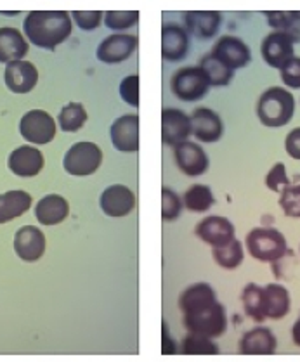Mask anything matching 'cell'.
Wrapping results in <instances>:
<instances>
[{
    "mask_svg": "<svg viewBox=\"0 0 300 362\" xmlns=\"http://www.w3.org/2000/svg\"><path fill=\"white\" fill-rule=\"evenodd\" d=\"M174 160L177 168L188 177H202L210 167V160L205 149L191 141H184L175 146Z\"/></svg>",
    "mask_w": 300,
    "mask_h": 362,
    "instance_id": "5bb4252c",
    "label": "cell"
},
{
    "mask_svg": "<svg viewBox=\"0 0 300 362\" xmlns=\"http://www.w3.org/2000/svg\"><path fill=\"white\" fill-rule=\"evenodd\" d=\"M57 132V123L47 111L30 110L19 120V134L26 142L44 146L54 141Z\"/></svg>",
    "mask_w": 300,
    "mask_h": 362,
    "instance_id": "52a82bcc",
    "label": "cell"
},
{
    "mask_svg": "<svg viewBox=\"0 0 300 362\" xmlns=\"http://www.w3.org/2000/svg\"><path fill=\"white\" fill-rule=\"evenodd\" d=\"M71 30V16L67 11H30L23 21L26 40L45 51H54L67 42Z\"/></svg>",
    "mask_w": 300,
    "mask_h": 362,
    "instance_id": "6da1fadb",
    "label": "cell"
},
{
    "mask_svg": "<svg viewBox=\"0 0 300 362\" xmlns=\"http://www.w3.org/2000/svg\"><path fill=\"white\" fill-rule=\"evenodd\" d=\"M180 354L184 356H215L219 354V346L214 344L212 338L190 333L180 341Z\"/></svg>",
    "mask_w": 300,
    "mask_h": 362,
    "instance_id": "d6a6232c",
    "label": "cell"
},
{
    "mask_svg": "<svg viewBox=\"0 0 300 362\" xmlns=\"http://www.w3.org/2000/svg\"><path fill=\"white\" fill-rule=\"evenodd\" d=\"M184 326L190 333L202 334L207 338H219L228 329V315L222 303L215 302L205 303L184 312Z\"/></svg>",
    "mask_w": 300,
    "mask_h": 362,
    "instance_id": "3957f363",
    "label": "cell"
},
{
    "mask_svg": "<svg viewBox=\"0 0 300 362\" xmlns=\"http://www.w3.org/2000/svg\"><path fill=\"white\" fill-rule=\"evenodd\" d=\"M183 198L171 187H161V218L165 222H174L183 214Z\"/></svg>",
    "mask_w": 300,
    "mask_h": 362,
    "instance_id": "e575fe53",
    "label": "cell"
},
{
    "mask_svg": "<svg viewBox=\"0 0 300 362\" xmlns=\"http://www.w3.org/2000/svg\"><path fill=\"white\" fill-rule=\"evenodd\" d=\"M191 134L205 144H214L224 136V122L210 107H196L191 115Z\"/></svg>",
    "mask_w": 300,
    "mask_h": 362,
    "instance_id": "2e32d148",
    "label": "cell"
},
{
    "mask_svg": "<svg viewBox=\"0 0 300 362\" xmlns=\"http://www.w3.org/2000/svg\"><path fill=\"white\" fill-rule=\"evenodd\" d=\"M217 296H215L214 288L207 283H196L191 284L190 288L183 291V295L179 296V309L184 312L196 309V307H202L205 303L215 302Z\"/></svg>",
    "mask_w": 300,
    "mask_h": 362,
    "instance_id": "83f0119b",
    "label": "cell"
},
{
    "mask_svg": "<svg viewBox=\"0 0 300 362\" xmlns=\"http://www.w3.org/2000/svg\"><path fill=\"white\" fill-rule=\"evenodd\" d=\"M122 101L129 104L132 107H139V76L129 75L125 76L118 87Z\"/></svg>",
    "mask_w": 300,
    "mask_h": 362,
    "instance_id": "f35d334b",
    "label": "cell"
},
{
    "mask_svg": "<svg viewBox=\"0 0 300 362\" xmlns=\"http://www.w3.org/2000/svg\"><path fill=\"white\" fill-rule=\"evenodd\" d=\"M279 76L288 88H300V57L294 56L279 68Z\"/></svg>",
    "mask_w": 300,
    "mask_h": 362,
    "instance_id": "60d3db41",
    "label": "cell"
},
{
    "mask_svg": "<svg viewBox=\"0 0 300 362\" xmlns=\"http://www.w3.org/2000/svg\"><path fill=\"white\" fill-rule=\"evenodd\" d=\"M171 90L180 101L195 103L209 94L210 82L200 66H184L172 75Z\"/></svg>",
    "mask_w": 300,
    "mask_h": 362,
    "instance_id": "5b68a950",
    "label": "cell"
},
{
    "mask_svg": "<svg viewBox=\"0 0 300 362\" xmlns=\"http://www.w3.org/2000/svg\"><path fill=\"white\" fill-rule=\"evenodd\" d=\"M136 203L137 199L134 191L124 184H113V186L106 187L99 198V206H101L103 214L111 218H122L130 215L136 208Z\"/></svg>",
    "mask_w": 300,
    "mask_h": 362,
    "instance_id": "4fadbf2b",
    "label": "cell"
},
{
    "mask_svg": "<svg viewBox=\"0 0 300 362\" xmlns=\"http://www.w3.org/2000/svg\"><path fill=\"white\" fill-rule=\"evenodd\" d=\"M103 165V151L96 142L82 141L73 144L63 158V168L73 177H88Z\"/></svg>",
    "mask_w": 300,
    "mask_h": 362,
    "instance_id": "8992f818",
    "label": "cell"
},
{
    "mask_svg": "<svg viewBox=\"0 0 300 362\" xmlns=\"http://www.w3.org/2000/svg\"><path fill=\"white\" fill-rule=\"evenodd\" d=\"M184 206L193 214H205L214 206V192L205 184H193L183 196Z\"/></svg>",
    "mask_w": 300,
    "mask_h": 362,
    "instance_id": "f1b7e54d",
    "label": "cell"
},
{
    "mask_svg": "<svg viewBox=\"0 0 300 362\" xmlns=\"http://www.w3.org/2000/svg\"><path fill=\"white\" fill-rule=\"evenodd\" d=\"M190 51V37L179 25L168 23L161 28V56L165 61L179 63L188 56Z\"/></svg>",
    "mask_w": 300,
    "mask_h": 362,
    "instance_id": "ffe728a7",
    "label": "cell"
},
{
    "mask_svg": "<svg viewBox=\"0 0 300 362\" xmlns=\"http://www.w3.org/2000/svg\"><path fill=\"white\" fill-rule=\"evenodd\" d=\"M45 158L44 153L35 146H19L11 153L7 158V168L21 179H30V177H37L38 173L44 170Z\"/></svg>",
    "mask_w": 300,
    "mask_h": 362,
    "instance_id": "9a60e30c",
    "label": "cell"
},
{
    "mask_svg": "<svg viewBox=\"0 0 300 362\" xmlns=\"http://www.w3.org/2000/svg\"><path fill=\"white\" fill-rule=\"evenodd\" d=\"M30 51V42L19 30L4 26L0 28V63H13L25 59Z\"/></svg>",
    "mask_w": 300,
    "mask_h": 362,
    "instance_id": "cb8c5ba5",
    "label": "cell"
},
{
    "mask_svg": "<svg viewBox=\"0 0 300 362\" xmlns=\"http://www.w3.org/2000/svg\"><path fill=\"white\" fill-rule=\"evenodd\" d=\"M257 118L264 127L279 129L292 122L295 115V98L283 87H269L257 101Z\"/></svg>",
    "mask_w": 300,
    "mask_h": 362,
    "instance_id": "7a4b0ae2",
    "label": "cell"
},
{
    "mask_svg": "<svg viewBox=\"0 0 300 362\" xmlns=\"http://www.w3.org/2000/svg\"><path fill=\"white\" fill-rule=\"evenodd\" d=\"M200 68L205 71L207 78H209L210 87H226L229 86L231 80H233L234 71L231 68L222 64L221 61L215 59L212 54L205 56L200 63Z\"/></svg>",
    "mask_w": 300,
    "mask_h": 362,
    "instance_id": "1f68e13d",
    "label": "cell"
},
{
    "mask_svg": "<svg viewBox=\"0 0 300 362\" xmlns=\"http://www.w3.org/2000/svg\"><path fill=\"white\" fill-rule=\"evenodd\" d=\"M163 354H175L177 352V346L174 341L171 340V334H168V328L167 325L163 322V349H161Z\"/></svg>",
    "mask_w": 300,
    "mask_h": 362,
    "instance_id": "7bdbcfd3",
    "label": "cell"
},
{
    "mask_svg": "<svg viewBox=\"0 0 300 362\" xmlns=\"http://www.w3.org/2000/svg\"><path fill=\"white\" fill-rule=\"evenodd\" d=\"M265 186H267L269 191L279 192V194H282L283 189H287L290 186L287 167H284V163H282V161L272 165L271 170L267 172V175H265Z\"/></svg>",
    "mask_w": 300,
    "mask_h": 362,
    "instance_id": "74e56055",
    "label": "cell"
},
{
    "mask_svg": "<svg viewBox=\"0 0 300 362\" xmlns=\"http://www.w3.org/2000/svg\"><path fill=\"white\" fill-rule=\"evenodd\" d=\"M276 349H278L276 337L264 326L247 331L240 340V354L243 356H272Z\"/></svg>",
    "mask_w": 300,
    "mask_h": 362,
    "instance_id": "44dd1931",
    "label": "cell"
},
{
    "mask_svg": "<svg viewBox=\"0 0 300 362\" xmlns=\"http://www.w3.org/2000/svg\"><path fill=\"white\" fill-rule=\"evenodd\" d=\"M4 80H6V87L13 94H28L37 86L38 69L35 64L26 59L13 61V63H7Z\"/></svg>",
    "mask_w": 300,
    "mask_h": 362,
    "instance_id": "d6986e66",
    "label": "cell"
},
{
    "mask_svg": "<svg viewBox=\"0 0 300 362\" xmlns=\"http://www.w3.org/2000/svg\"><path fill=\"white\" fill-rule=\"evenodd\" d=\"M279 206L290 218H300V184L288 186L279 194Z\"/></svg>",
    "mask_w": 300,
    "mask_h": 362,
    "instance_id": "8d00e7d4",
    "label": "cell"
},
{
    "mask_svg": "<svg viewBox=\"0 0 300 362\" xmlns=\"http://www.w3.org/2000/svg\"><path fill=\"white\" fill-rule=\"evenodd\" d=\"M111 144L120 153L139 151V117L134 113L122 115L110 127Z\"/></svg>",
    "mask_w": 300,
    "mask_h": 362,
    "instance_id": "30bf717a",
    "label": "cell"
},
{
    "mask_svg": "<svg viewBox=\"0 0 300 362\" xmlns=\"http://www.w3.org/2000/svg\"><path fill=\"white\" fill-rule=\"evenodd\" d=\"M212 257L219 267L226 269V271H234L240 267L245 259L243 245L238 240H233L229 245L221 246V248H212Z\"/></svg>",
    "mask_w": 300,
    "mask_h": 362,
    "instance_id": "4dcf8cb0",
    "label": "cell"
},
{
    "mask_svg": "<svg viewBox=\"0 0 300 362\" xmlns=\"http://www.w3.org/2000/svg\"><path fill=\"white\" fill-rule=\"evenodd\" d=\"M210 54L233 71L248 66V63L252 61V51L248 45L241 38L233 37V35H224L219 38Z\"/></svg>",
    "mask_w": 300,
    "mask_h": 362,
    "instance_id": "9c48e42d",
    "label": "cell"
},
{
    "mask_svg": "<svg viewBox=\"0 0 300 362\" xmlns=\"http://www.w3.org/2000/svg\"><path fill=\"white\" fill-rule=\"evenodd\" d=\"M86 106L80 103H68L57 115V125L63 132H79L87 123Z\"/></svg>",
    "mask_w": 300,
    "mask_h": 362,
    "instance_id": "f546056e",
    "label": "cell"
},
{
    "mask_svg": "<svg viewBox=\"0 0 300 362\" xmlns=\"http://www.w3.org/2000/svg\"><path fill=\"white\" fill-rule=\"evenodd\" d=\"M14 252L23 262H37L44 257L45 246V234L35 226H23L19 227L14 234Z\"/></svg>",
    "mask_w": 300,
    "mask_h": 362,
    "instance_id": "e0dca14e",
    "label": "cell"
},
{
    "mask_svg": "<svg viewBox=\"0 0 300 362\" xmlns=\"http://www.w3.org/2000/svg\"><path fill=\"white\" fill-rule=\"evenodd\" d=\"M300 40V35L290 32H276L269 33L260 44V54L262 59L271 68H282L288 59L295 56V42Z\"/></svg>",
    "mask_w": 300,
    "mask_h": 362,
    "instance_id": "ba28073f",
    "label": "cell"
},
{
    "mask_svg": "<svg viewBox=\"0 0 300 362\" xmlns=\"http://www.w3.org/2000/svg\"><path fill=\"white\" fill-rule=\"evenodd\" d=\"M195 234L212 248H221V246L229 245L231 241L236 240L233 222L226 217H219V215H210V217L200 221L195 227Z\"/></svg>",
    "mask_w": 300,
    "mask_h": 362,
    "instance_id": "8fae6325",
    "label": "cell"
},
{
    "mask_svg": "<svg viewBox=\"0 0 300 362\" xmlns=\"http://www.w3.org/2000/svg\"><path fill=\"white\" fill-rule=\"evenodd\" d=\"M191 136V118L177 107H163L161 111V141L175 148Z\"/></svg>",
    "mask_w": 300,
    "mask_h": 362,
    "instance_id": "ac0fdd59",
    "label": "cell"
},
{
    "mask_svg": "<svg viewBox=\"0 0 300 362\" xmlns=\"http://www.w3.org/2000/svg\"><path fill=\"white\" fill-rule=\"evenodd\" d=\"M137 45H139V40H137L136 35L113 33L99 44L96 56L105 64L124 63L136 52Z\"/></svg>",
    "mask_w": 300,
    "mask_h": 362,
    "instance_id": "7c38bea8",
    "label": "cell"
},
{
    "mask_svg": "<svg viewBox=\"0 0 300 362\" xmlns=\"http://www.w3.org/2000/svg\"><path fill=\"white\" fill-rule=\"evenodd\" d=\"M245 246L255 260L264 264L278 262L287 255V238L272 227H255L245 238Z\"/></svg>",
    "mask_w": 300,
    "mask_h": 362,
    "instance_id": "277c9868",
    "label": "cell"
},
{
    "mask_svg": "<svg viewBox=\"0 0 300 362\" xmlns=\"http://www.w3.org/2000/svg\"><path fill=\"white\" fill-rule=\"evenodd\" d=\"M186 28L191 35L202 40H209L217 35L221 28L222 16L217 11H190L184 14Z\"/></svg>",
    "mask_w": 300,
    "mask_h": 362,
    "instance_id": "7402d4cb",
    "label": "cell"
},
{
    "mask_svg": "<svg viewBox=\"0 0 300 362\" xmlns=\"http://www.w3.org/2000/svg\"><path fill=\"white\" fill-rule=\"evenodd\" d=\"M292 338H294V344L300 346V319L295 321L294 328H292Z\"/></svg>",
    "mask_w": 300,
    "mask_h": 362,
    "instance_id": "ee69618b",
    "label": "cell"
},
{
    "mask_svg": "<svg viewBox=\"0 0 300 362\" xmlns=\"http://www.w3.org/2000/svg\"><path fill=\"white\" fill-rule=\"evenodd\" d=\"M265 16H267V23L272 28L279 30V32H290L300 35L297 32L300 13H295V11H267Z\"/></svg>",
    "mask_w": 300,
    "mask_h": 362,
    "instance_id": "836d02e7",
    "label": "cell"
},
{
    "mask_svg": "<svg viewBox=\"0 0 300 362\" xmlns=\"http://www.w3.org/2000/svg\"><path fill=\"white\" fill-rule=\"evenodd\" d=\"M70 16L80 30L91 32L101 25V21L105 19V13L103 11H73Z\"/></svg>",
    "mask_w": 300,
    "mask_h": 362,
    "instance_id": "ab89813d",
    "label": "cell"
},
{
    "mask_svg": "<svg viewBox=\"0 0 300 362\" xmlns=\"http://www.w3.org/2000/svg\"><path fill=\"white\" fill-rule=\"evenodd\" d=\"M264 295H265V315L267 319H283L284 315L290 312L292 300H290V291L283 286V284L271 283L267 286H264Z\"/></svg>",
    "mask_w": 300,
    "mask_h": 362,
    "instance_id": "484cf974",
    "label": "cell"
},
{
    "mask_svg": "<svg viewBox=\"0 0 300 362\" xmlns=\"http://www.w3.org/2000/svg\"><path fill=\"white\" fill-rule=\"evenodd\" d=\"M70 215V205L61 194H47L35 205V218L42 226H57Z\"/></svg>",
    "mask_w": 300,
    "mask_h": 362,
    "instance_id": "603a6c76",
    "label": "cell"
},
{
    "mask_svg": "<svg viewBox=\"0 0 300 362\" xmlns=\"http://www.w3.org/2000/svg\"><path fill=\"white\" fill-rule=\"evenodd\" d=\"M284 151L294 160H300V127L290 130V134L284 139Z\"/></svg>",
    "mask_w": 300,
    "mask_h": 362,
    "instance_id": "b9f144b4",
    "label": "cell"
},
{
    "mask_svg": "<svg viewBox=\"0 0 300 362\" xmlns=\"http://www.w3.org/2000/svg\"><path fill=\"white\" fill-rule=\"evenodd\" d=\"M33 198L30 192L23 189H13L0 194V224L19 218L32 208Z\"/></svg>",
    "mask_w": 300,
    "mask_h": 362,
    "instance_id": "d4e9b609",
    "label": "cell"
},
{
    "mask_svg": "<svg viewBox=\"0 0 300 362\" xmlns=\"http://www.w3.org/2000/svg\"><path fill=\"white\" fill-rule=\"evenodd\" d=\"M241 302H243L245 314L250 319H253L255 322H264L267 319V315H265L264 288H260L259 284L248 283L243 288V293H241Z\"/></svg>",
    "mask_w": 300,
    "mask_h": 362,
    "instance_id": "4316f807",
    "label": "cell"
},
{
    "mask_svg": "<svg viewBox=\"0 0 300 362\" xmlns=\"http://www.w3.org/2000/svg\"><path fill=\"white\" fill-rule=\"evenodd\" d=\"M139 23V11H108L105 13L106 28L124 32Z\"/></svg>",
    "mask_w": 300,
    "mask_h": 362,
    "instance_id": "d590c367",
    "label": "cell"
}]
</instances>
